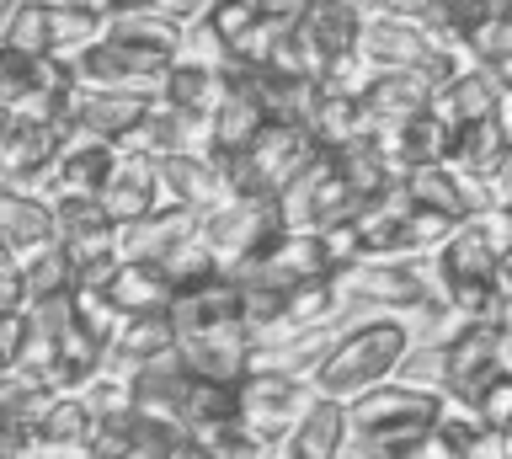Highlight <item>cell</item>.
<instances>
[{"mask_svg":"<svg viewBox=\"0 0 512 459\" xmlns=\"http://www.w3.org/2000/svg\"><path fill=\"white\" fill-rule=\"evenodd\" d=\"M171 315H176V347H182L192 374L240 385L256 369V331L246 315V289H240L235 273L203 294L176 299Z\"/></svg>","mask_w":512,"mask_h":459,"instance_id":"cell-1","label":"cell"},{"mask_svg":"<svg viewBox=\"0 0 512 459\" xmlns=\"http://www.w3.org/2000/svg\"><path fill=\"white\" fill-rule=\"evenodd\" d=\"M406 353H411V326L400 315H384V310L358 315V321L342 326V342L331 347V358L315 369L310 385L320 395H336V401H358L363 390L395 379Z\"/></svg>","mask_w":512,"mask_h":459,"instance_id":"cell-2","label":"cell"},{"mask_svg":"<svg viewBox=\"0 0 512 459\" xmlns=\"http://www.w3.org/2000/svg\"><path fill=\"white\" fill-rule=\"evenodd\" d=\"M358 54L368 59L374 70H400V75H422V81L438 91L448 86L454 75L470 65L464 49H454L448 38H438L432 27L411 22V17H368L363 22V38H358Z\"/></svg>","mask_w":512,"mask_h":459,"instance_id":"cell-3","label":"cell"},{"mask_svg":"<svg viewBox=\"0 0 512 459\" xmlns=\"http://www.w3.org/2000/svg\"><path fill=\"white\" fill-rule=\"evenodd\" d=\"M96 38H107V17L96 6H86V0H22L6 17L0 49L75 59L80 49H91Z\"/></svg>","mask_w":512,"mask_h":459,"instance_id":"cell-4","label":"cell"},{"mask_svg":"<svg viewBox=\"0 0 512 459\" xmlns=\"http://www.w3.org/2000/svg\"><path fill=\"white\" fill-rule=\"evenodd\" d=\"M315 134L310 123H267L262 134H256V145L246 155H235V161H224L230 171L235 193H256V198H283L288 187H294L304 171L320 161Z\"/></svg>","mask_w":512,"mask_h":459,"instance_id":"cell-5","label":"cell"},{"mask_svg":"<svg viewBox=\"0 0 512 459\" xmlns=\"http://www.w3.org/2000/svg\"><path fill=\"white\" fill-rule=\"evenodd\" d=\"M342 294L352 299V310H384V315H422L443 305V289L432 278V267L416 262H395V257H363L347 262L342 273Z\"/></svg>","mask_w":512,"mask_h":459,"instance_id":"cell-6","label":"cell"},{"mask_svg":"<svg viewBox=\"0 0 512 459\" xmlns=\"http://www.w3.org/2000/svg\"><path fill=\"white\" fill-rule=\"evenodd\" d=\"M454 321V315H448ZM443 342V395L454 406H475L502 374H512V337L491 321H454V331H438Z\"/></svg>","mask_w":512,"mask_h":459,"instance_id":"cell-7","label":"cell"},{"mask_svg":"<svg viewBox=\"0 0 512 459\" xmlns=\"http://www.w3.org/2000/svg\"><path fill=\"white\" fill-rule=\"evenodd\" d=\"M75 65L59 54H16L0 49V107L6 118L64 123V107L75 97Z\"/></svg>","mask_w":512,"mask_h":459,"instance_id":"cell-8","label":"cell"},{"mask_svg":"<svg viewBox=\"0 0 512 459\" xmlns=\"http://www.w3.org/2000/svg\"><path fill=\"white\" fill-rule=\"evenodd\" d=\"M283 230H288L283 203L278 198H256V193H235L219 214L203 219V241L214 246V257L230 267V273H240L246 262H256Z\"/></svg>","mask_w":512,"mask_h":459,"instance_id":"cell-9","label":"cell"},{"mask_svg":"<svg viewBox=\"0 0 512 459\" xmlns=\"http://www.w3.org/2000/svg\"><path fill=\"white\" fill-rule=\"evenodd\" d=\"M342 273V251L326 230H299L288 225L278 241H272L256 262L240 267V283H256V289H299V283L315 278H336Z\"/></svg>","mask_w":512,"mask_h":459,"instance_id":"cell-10","label":"cell"},{"mask_svg":"<svg viewBox=\"0 0 512 459\" xmlns=\"http://www.w3.org/2000/svg\"><path fill=\"white\" fill-rule=\"evenodd\" d=\"M310 401H315L310 379L283 374V369H251L240 379V427L251 438H262L267 449H278L299 427L304 411H310Z\"/></svg>","mask_w":512,"mask_h":459,"instance_id":"cell-11","label":"cell"},{"mask_svg":"<svg viewBox=\"0 0 512 459\" xmlns=\"http://www.w3.org/2000/svg\"><path fill=\"white\" fill-rule=\"evenodd\" d=\"M75 81L80 86H102V91H134V97H160L166 70L176 65L171 54L155 49H134L123 38H96L91 49H80L75 59Z\"/></svg>","mask_w":512,"mask_h":459,"instance_id":"cell-12","label":"cell"},{"mask_svg":"<svg viewBox=\"0 0 512 459\" xmlns=\"http://www.w3.org/2000/svg\"><path fill=\"white\" fill-rule=\"evenodd\" d=\"M64 145H70V129H64V123L6 118V123H0V177H6V187L43 182V193H48V187H54Z\"/></svg>","mask_w":512,"mask_h":459,"instance_id":"cell-13","label":"cell"},{"mask_svg":"<svg viewBox=\"0 0 512 459\" xmlns=\"http://www.w3.org/2000/svg\"><path fill=\"white\" fill-rule=\"evenodd\" d=\"M400 193H406L416 209H427V214H443V219H454V225H470V219H486L496 214L491 209V198H486V187L470 182L459 166H411L406 177H400Z\"/></svg>","mask_w":512,"mask_h":459,"instance_id":"cell-14","label":"cell"},{"mask_svg":"<svg viewBox=\"0 0 512 459\" xmlns=\"http://www.w3.org/2000/svg\"><path fill=\"white\" fill-rule=\"evenodd\" d=\"M54 209H59V246L75 257V267L123 257V225L102 209V198H54Z\"/></svg>","mask_w":512,"mask_h":459,"instance_id":"cell-15","label":"cell"},{"mask_svg":"<svg viewBox=\"0 0 512 459\" xmlns=\"http://www.w3.org/2000/svg\"><path fill=\"white\" fill-rule=\"evenodd\" d=\"M160 182H166V203H182L192 214H219L235 198V182L214 155H160Z\"/></svg>","mask_w":512,"mask_h":459,"instance_id":"cell-16","label":"cell"},{"mask_svg":"<svg viewBox=\"0 0 512 459\" xmlns=\"http://www.w3.org/2000/svg\"><path fill=\"white\" fill-rule=\"evenodd\" d=\"M155 97H134V91H102V86H75L70 107H64V129L70 134H102V139H123L144 123Z\"/></svg>","mask_w":512,"mask_h":459,"instance_id":"cell-17","label":"cell"},{"mask_svg":"<svg viewBox=\"0 0 512 459\" xmlns=\"http://www.w3.org/2000/svg\"><path fill=\"white\" fill-rule=\"evenodd\" d=\"M123 166V145L102 134H70V145L59 155L54 187L48 198H102V187L112 182V171Z\"/></svg>","mask_w":512,"mask_h":459,"instance_id":"cell-18","label":"cell"},{"mask_svg":"<svg viewBox=\"0 0 512 459\" xmlns=\"http://www.w3.org/2000/svg\"><path fill=\"white\" fill-rule=\"evenodd\" d=\"M230 97L219 102V113H214V161L224 166V161H235V155H246L251 145H256V134L272 123V113H267V102H262V91H256V81H251V70H235L230 65Z\"/></svg>","mask_w":512,"mask_h":459,"instance_id":"cell-19","label":"cell"},{"mask_svg":"<svg viewBox=\"0 0 512 459\" xmlns=\"http://www.w3.org/2000/svg\"><path fill=\"white\" fill-rule=\"evenodd\" d=\"M0 246L6 257H32L43 246H59V209L48 193L6 187L0 193Z\"/></svg>","mask_w":512,"mask_h":459,"instance_id":"cell-20","label":"cell"},{"mask_svg":"<svg viewBox=\"0 0 512 459\" xmlns=\"http://www.w3.org/2000/svg\"><path fill=\"white\" fill-rule=\"evenodd\" d=\"M507 107V91L502 81L486 70V65H464L448 86L432 91V113H438L448 129H470V123H486Z\"/></svg>","mask_w":512,"mask_h":459,"instance_id":"cell-21","label":"cell"},{"mask_svg":"<svg viewBox=\"0 0 512 459\" xmlns=\"http://www.w3.org/2000/svg\"><path fill=\"white\" fill-rule=\"evenodd\" d=\"M198 235H203V214L182 209V203H160L150 219L123 225V257L128 262H166L171 251H182Z\"/></svg>","mask_w":512,"mask_h":459,"instance_id":"cell-22","label":"cell"},{"mask_svg":"<svg viewBox=\"0 0 512 459\" xmlns=\"http://www.w3.org/2000/svg\"><path fill=\"white\" fill-rule=\"evenodd\" d=\"M176 347V315L171 310H150V315H128L118 326V337L107 342V374L134 379L144 363L166 358Z\"/></svg>","mask_w":512,"mask_h":459,"instance_id":"cell-23","label":"cell"},{"mask_svg":"<svg viewBox=\"0 0 512 459\" xmlns=\"http://www.w3.org/2000/svg\"><path fill=\"white\" fill-rule=\"evenodd\" d=\"M347 443H352V411L347 401H336V395H320L310 411L299 417V427L288 433V459H347Z\"/></svg>","mask_w":512,"mask_h":459,"instance_id":"cell-24","label":"cell"},{"mask_svg":"<svg viewBox=\"0 0 512 459\" xmlns=\"http://www.w3.org/2000/svg\"><path fill=\"white\" fill-rule=\"evenodd\" d=\"M230 65H214V59H192V54H182L176 65L166 70V86H160V97H166L171 107H182V113H192V118H208L214 123V113H219V102L230 97Z\"/></svg>","mask_w":512,"mask_h":459,"instance_id":"cell-25","label":"cell"},{"mask_svg":"<svg viewBox=\"0 0 512 459\" xmlns=\"http://www.w3.org/2000/svg\"><path fill=\"white\" fill-rule=\"evenodd\" d=\"M160 203H166V182H160V166L150 155H128L123 166L112 171V182L102 187V209L118 219V225H134V219H150Z\"/></svg>","mask_w":512,"mask_h":459,"instance_id":"cell-26","label":"cell"},{"mask_svg":"<svg viewBox=\"0 0 512 459\" xmlns=\"http://www.w3.org/2000/svg\"><path fill=\"white\" fill-rule=\"evenodd\" d=\"M96 406L86 401L80 390H59L54 401L43 406V417L32 422V433H38V449L54 459V454H86V443L96 433Z\"/></svg>","mask_w":512,"mask_h":459,"instance_id":"cell-27","label":"cell"},{"mask_svg":"<svg viewBox=\"0 0 512 459\" xmlns=\"http://www.w3.org/2000/svg\"><path fill=\"white\" fill-rule=\"evenodd\" d=\"M358 97L368 107V118H374V129H395V123H411V118L427 113V107H432V86L422 81V75L374 70Z\"/></svg>","mask_w":512,"mask_h":459,"instance_id":"cell-28","label":"cell"},{"mask_svg":"<svg viewBox=\"0 0 512 459\" xmlns=\"http://www.w3.org/2000/svg\"><path fill=\"white\" fill-rule=\"evenodd\" d=\"M310 134L326 155H342V150L363 145V139L374 134V118H368L358 91H320V102L310 113Z\"/></svg>","mask_w":512,"mask_h":459,"instance_id":"cell-29","label":"cell"},{"mask_svg":"<svg viewBox=\"0 0 512 459\" xmlns=\"http://www.w3.org/2000/svg\"><path fill=\"white\" fill-rule=\"evenodd\" d=\"M107 299L118 305L123 315H150V310H171L176 294H171V278L160 262H128L118 257V267H112V278L102 283Z\"/></svg>","mask_w":512,"mask_h":459,"instance_id":"cell-30","label":"cell"},{"mask_svg":"<svg viewBox=\"0 0 512 459\" xmlns=\"http://www.w3.org/2000/svg\"><path fill=\"white\" fill-rule=\"evenodd\" d=\"M438 449L448 459H507V433H496L475 406H448L438 422Z\"/></svg>","mask_w":512,"mask_h":459,"instance_id":"cell-31","label":"cell"},{"mask_svg":"<svg viewBox=\"0 0 512 459\" xmlns=\"http://www.w3.org/2000/svg\"><path fill=\"white\" fill-rule=\"evenodd\" d=\"M187 33H192V22L150 17V11L107 17V38H123V43H134V49H155V54H171V59H182V54H187Z\"/></svg>","mask_w":512,"mask_h":459,"instance_id":"cell-32","label":"cell"},{"mask_svg":"<svg viewBox=\"0 0 512 459\" xmlns=\"http://www.w3.org/2000/svg\"><path fill=\"white\" fill-rule=\"evenodd\" d=\"M160 267H166V278H171V294H176V299L203 294V289H214L219 278H230V267L214 257V246H208L203 235H198V241H187L182 251H171V257L160 262Z\"/></svg>","mask_w":512,"mask_h":459,"instance_id":"cell-33","label":"cell"},{"mask_svg":"<svg viewBox=\"0 0 512 459\" xmlns=\"http://www.w3.org/2000/svg\"><path fill=\"white\" fill-rule=\"evenodd\" d=\"M198 22L224 43V54L235 59V54H240V43H246L256 27L267 22V6H262V0H208V11H203Z\"/></svg>","mask_w":512,"mask_h":459,"instance_id":"cell-34","label":"cell"},{"mask_svg":"<svg viewBox=\"0 0 512 459\" xmlns=\"http://www.w3.org/2000/svg\"><path fill=\"white\" fill-rule=\"evenodd\" d=\"M22 267H27V283H32V305H38V299H64V294L80 289V267L64 246L32 251V257H22Z\"/></svg>","mask_w":512,"mask_h":459,"instance_id":"cell-35","label":"cell"},{"mask_svg":"<svg viewBox=\"0 0 512 459\" xmlns=\"http://www.w3.org/2000/svg\"><path fill=\"white\" fill-rule=\"evenodd\" d=\"M54 395L59 390L48 385L43 374H32V369H6V374H0V406H6V422H27L32 427Z\"/></svg>","mask_w":512,"mask_h":459,"instance_id":"cell-36","label":"cell"},{"mask_svg":"<svg viewBox=\"0 0 512 459\" xmlns=\"http://www.w3.org/2000/svg\"><path fill=\"white\" fill-rule=\"evenodd\" d=\"M459 49H464V59H470V65H502V59L512 54V11L507 6H496L491 17H480L470 33L459 38Z\"/></svg>","mask_w":512,"mask_h":459,"instance_id":"cell-37","label":"cell"},{"mask_svg":"<svg viewBox=\"0 0 512 459\" xmlns=\"http://www.w3.org/2000/svg\"><path fill=\"white\" fill-rule=\"evenodd\" d=\"M187 459H267V443L251 438L240 422L203 427V433H192V454Z\"/></svg>","mask_w":512,"mask_h":459,"instance_id":"cell-38","label":"cell"},{"mask_svg":"<svg viewBox=\"0 0 512 459\" xmlns=\"http://www.w3.org/2000/svg\"><path fill=\"white\" fill-rule=\"evenodd\" d=\"M102 17H128V11H150V17H176V22H198L208 11V0H86Z\"/></svg>","mask_w":512,"mask_h":459,"instance_id":"cell-39","label":"cell"},{"mask_svg":"<svg viewBox=\"0 0 512 459\" xmlns=\"http://www.w3.org/2000/svg\"><path fill=\"white\" fill-rule=\"evenodd\" d=\"M443 363H448V353H443V342L432 337L422 353H406V363H400V379H416V385L443 390Z\"/></svg>","mask_w":512,"mask_h":459,"instance_id":"cell-40","label":"cell"},{"mask_svg":"<svg viewBox=\"0 0 512 459\" xmlns=\"http://www.w3.org/2000/svg\"><path fill=\"white\" fill-rule=\"evenodd\" d=\"M475 411H480V417H486V422L496 427V433H512V374L496 379V385H491V390L475 401Z\"/></svg>","mask_w":512,"mask_h":459,"instance_id":"cell-41","label":"cell"},{"mask_svg":"<svg viewBox=\"0 0 512 459\" xmlns=\"http://www.w3.org/2000/svg\"><path fill=\"white\" fill-rule=\"evenodd\" d=\"M486 198H491V209L512 214V150H507V161L496 166V177L486 182Z\"/></svg>","mask_w":512,"mask_h":459,"instance_id":"cell-42","label":"cell"},{"mask_svg":"<svg viewBox=\"0 0 512 459\" xmlns=\"http://www.w3.org/2000/svg\"><path fill=\"white\" fill-rule=\"evenodd\" d=\"M267 6V17H283V22H294L304 6H315V0H262Z\"/></svg>","mask_w":512,"mask_h":459,"instance_id":"cell-43","label":"cell"},{"mask_svg":"<svg viewBox=\"0 0 512 459\" xmlns=\"http://www.w3.org/2000/svg\"><path fill=\"white\" fill-rule=\"evenodd\" d=\"M491 75H496V81H502V91H512V54L502 59V65H491Z\"/></svg>","mask_w":512,"mask_h":459,"instance_id":"cell-44","label":"cell"},{"mask_svg":"<svg viewBox=\"0 0 512 459\" xmlns=\"http://www.w3.org/2000/svg\"><path fill=\"white\" fill-rule=\"evenodd\" d=\"M502 118H507V129H512V91H507V107H502Z\"/></svg>","mask_w":512,"mask_h":459,"instance_id":"cell-45","label":"cell"},{"mask_svg":"<svg viewBox=\"0 0 512 459\" xmlns=\"http://www.w3.org/2000/svg\"><path fill=\"white\" fill-rule=\"evenodd\" d=\"M267 459H288V449H283V443H278V449H267Z\"/></svg>","mask_w":512,"mask_h":459,"instance_id":"cell-46","label":"cell"},{"mask_svg":"<svg viewBox=\"0 0 512 459\" xmlns=\"http://www.w3.org/2000/svg\"><path fill=\"white\" fill-rule=\"evenodd\" d=\"M54 459H91V454H54Z\"/></svg>","mask_w":512,"mask_h":459,"instance_id":"cell-47","label":"cell"},{"mask_svg":"<svg viewBox=\"0 0 512 459\" xmlns=\"http://www.w3.org/2000/svg\"><path fill=\"white\" fill-rule=\"evenodd\" d=\"M507 230H512V214H507Z\"/></svg>","mask_w":512,"mask_h":459,"instance_id":"cell-48","label":"cell"}]
</instances>
